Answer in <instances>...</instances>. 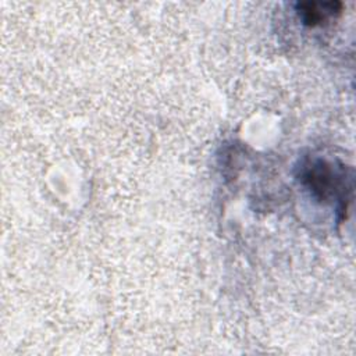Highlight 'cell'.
<instances>
[{"label": "cell", "instance_id": "6da1fadb", "mask_svg": "<svg viewBox=\"0 0 356 356\" xmlns=\"http://www.w3.org/2000/svg\"><path fill=\"white\" fill-rule=\"evenodd\" d=\"M298 178L313 197L335 203L337 211L345 213L352 193V177L348 175L345 165L321 157H309L300 163Z\"/></svg>", "mask_w": 356, "mask_h": 356}, {"label": "cell", "instance_id": "7a4b0ae2", "mask_svg": "<svg viewBox=\"0 0 356 356\" xmlns=\"http://www.w3.org/2000/svg\"><path fill=\"white\" fill-rule=\"evenodd\" d=\"M342 4L338 1L330 3H316V1H299L295 4L296 13L306 26L323 25L327 19L338 15L341 13Z\"/></svg>", "mask_w": 356, "mask_h": 356}]
</instances>
